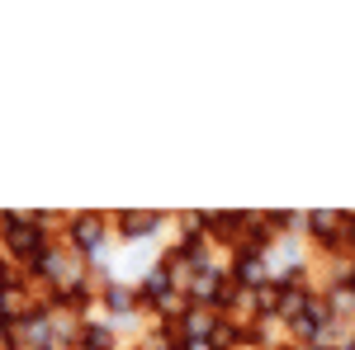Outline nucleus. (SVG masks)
<instances>
[{"instance_id": "f257e3e1", "label": "nucleus", "mask_w": 355, "mask_h": 350, "mask_svg": "<svg viewBox=\"0 0 355 350\" xmlns=\"http://www.w3.org/2000/svg\"><path fill=\"white\" fill-rule=\"evenodd\" d=\"M0 227H5V246H10L15 256H24V261H33V256L48 246V237L38 232V227H43V218H15V213H5V218H0Z\"/></svg>"}, {"instance_id": "f03ea898", "label": "nucleus", "mask_w": 355, "mask_h": 350, "mask_svg": "<svg viewBox=\"0 0 355 350\" xmlns=\"http://www.w3.org/2000/svg\"><path fill=\"white\" fill-rule=\"evenodd\" d=\"M322 317H327V308H322L318 298H308V303H303L299 313L289 317V322H294V336H308V341H313V336L322 331Z\"/></svg>"}, {"instance_id": "7ed1b4c3", "label": "nucleus", "mask_w": 355, "mask_h": 350, "mask_svg": "<svg viewBox=\"0 0 355 350\" xmlns=\"http://www.w3.org/2000/svg\"><path fill=\"white\" fill-rule=\"evenodd\" d=\"M308 227H313V237H318V242L336 246V242H341V232H336V227H351V218H341V213H313V218H308Z\"/></svg>"}, {"instance_id": "20e7f679", "label": "nucleus", "mask_w": 355, "mask_h": 350, "mask_svg": "<svg viewBox=\"0 0 355 350\" xmlns=\"http://www.w3.org/2000/svg\"><path fill=\"white\" fill-rule=\"evenodd\" d=\"M71 242L76 246H100V218H71Z\"/></svg>"}, {"instance_id": "39448f33", "label": "nucleus", "mask_w": 355, "mask_h": 350, "mask_svg": "<svg viewBox=\"0 0 355 350\" xmlns=\"http://www.w3.org/2000/svg\"><path fill=\"white\" fill-rule=\"evenodd\" d=\"M19 308H28L24 298H19V284H0V322H15Z\"/></svg>"}, {"instance_id": "423d86ee", "label": "nucleus", "mask_w": 355, "mask_h": 350, "mask_svg": "<svg viewBox=\"0 0 355 350\" xmlns=\"http://www.w3.org/2000/svg\"><path fill=\"white\" fill-rule=\"evenodd\" d=\"M119 227H128V237H142L147 227H157V213H123Z\"/></svg>"}, {"instance_id": "0eeeda50", "label": "nucleus", "mask_w": 355, "mask_h": 350, "mask_svg": "<svg viewBox=\"0 0 355 350\" xmlns=\"http://www.w3.org/2000/svg\"><path fill=\"white\" fill-rule=\"evenodd\" d=\"M171 294V274L157 270V274H147V284H142V298H166Z\"/></svg>"}]
</instances>
